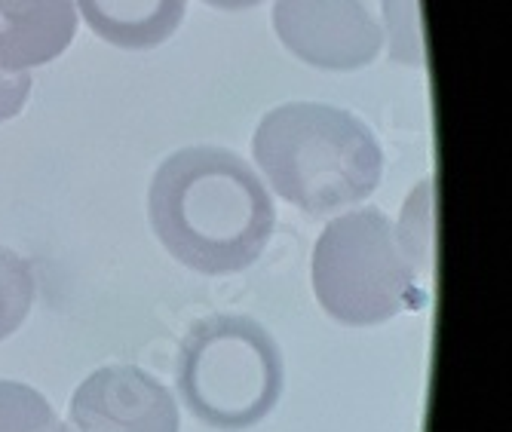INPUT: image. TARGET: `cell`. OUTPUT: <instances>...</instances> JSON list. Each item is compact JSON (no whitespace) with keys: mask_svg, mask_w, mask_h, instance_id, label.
I'll list each match as a JSON object with an SVG mask.
<instances>
[{"mask_svg":"<svg viewBox=\"0 0 512 432\" xmlns=\"http://www.w3.org/2000/svg\"><path fill=\"white\" fill-rule=\"evenodd\" d=\"M148 215L166 252L206 276L255 264L276 209L252 166L221 148H184L154 175Z\"/></svg>","mask_w":512,"mask_h":432,"instance_id":"obj_1","label":"cell"},{"mask_svg":"<svg viewBox=\"0 0 512 432\" xmlns=\"http://www.w3.org/2000/svg\"><path fill=\"white\" fill-rule=\"evenodd\" d=\"M255 163L289 206L329 215L371 197L384 175V151L350 111L289 102L273 108L252 141Z\"/></svg>","mask_w":512,"mask_h":432,"instance_id":"obj_2","label":"cell"},{"mask_svg":"<svg viewBox=\"0 0 512 432\" xmlns=\"http://www.w3.org/2000/svg\"><path fill=\"white\" fill-rule=\"evenodd\" d=\"M421 267L381 209L329 221L313 249V292L341 325H381L424 304Z\"/></svg>","mask_w":512,"mask_h":432,"instance_id":"obj_3","label":"cell"},{"mask_svg":"<svg viewBox=\"0 0 512 432\" xmlns=\"http://www.w3.org/2000/svg\"><path fill=\"white\" fill-rule=\"evenodd\" d=\"M175 383L200 423L237 432L261 423L283 393V356L246 316H209L178 347Z\"/></svg>","mask_w":512,"mask_h":432,"instance_id":"obj_4","label":"cell"},{"mask_svg":"<svg viewBox=\"0 0 512 432\" xmlns=\"http://www.w3.org/2000/svg\"><path fill=\"white\" fill-rule=\"evenodd\" d=\"M273 31L295 59L319 71L365 68L384 46L375 0H276Z\"/></svg>","mask_w":512,"mask_h":432,"instance_id":"obj_5","label":"cell"},{"mask_svg":"<svg viewBox=\"0 0 512 432\" xmlns=\"http://www.w3.org/2000/svg\"><path fill=\"white\" fill-rule=\"evenodd\" d=\"M74 432H178V405L142 368L111 365L89 374L71 399Z\"/></svg>","mask_w":512,"mask_h":432,"instance_id":"obj_6","label":"cell"},{"mask_svg":"<svg viewBox=\"0 0 512 432\" xmlns=\"http://www.w3.org/2000/svg\"><path fill=\"white\" fill-rule=\"evenodd\" d=\"M74 31V0H0V71H31L59 59Z\"/></svg>","mask_w":512,"mask_h":432,"instance_id":"obj_7","label":"cell"},{"mask_svg":"<svg viewBox=\"0 0 512 432\" xmlns=\"http://www.w3.org/2000/svg\"><path fill=\"white\" fill-rule=\"evenodd\" d=\"M83 22L117 50H154L175 34L188 0H77Z\"/></svg>","mask_w":512,"mask_h":432,"instance_id":"obj_8","label":"cell"},{"mask_svg":"<svg viewBox=\"0 0 512 432\" xmlns=\"http://www.w3.org/2000/svg\"><path fill=\"white\" fill-rule=\"evenodd\" d=\"M0 432H68L37 390L0 380Z\"/></svg>","mask_w":512,"mask_h":432,"instance_id":"obj_9","label":"cell"},{"mask_svg":"<svg viewBox=\"0 0 512 432\" xmlns=\"http://www.w3.org/2000/svg\"><path fill=\"white\" fill-rule=\"evenodd\" d=\"M34 304V273L31 264L0 246V341L25 322Z\"/></svg>","mask_w":512,"mask_h":432,"instance_id":"obj_10","label":"cell"},{"mask_svg":"<svg viewBox=\"0 0 512 432\" xmlns=\"http://www.w3.org/2000/svg\"><path fill=\"white\" fill-rule=\"evenodd\" d=\"M430 212H433V184L424 181L411 194V203L405 206L402 224L396 227L399 236H402V243H405V249H408V255L414 258L417 267H421V273H430V246H433Z\"/></svg>","mask_w":512,"mask_h":432,"instance_id":"obj_11","label":"cell"},{"mask_svg":"<svg viewBox=\"0 0 512 432\" xmlns=\"http://www.w3.org/2000/svg\"><path fill=\"white\" fill-rule=\"evenodd\" d=\"M31 92V74L25 71H0V123L16 117Z\"/></svg>","mask_w":512,"mask_h":432,"instance_id":"obj_12","label":"cell"},{"mask_svg":"<svg viewBox=\"0 0 512 432\" xmlns=\"http://www.w3.org/2000/svg\"><path fill=\"white\" fill-rule=\"evenodd\" d=\"M203 4H209L215 10H252V7L264 4V0H203Z\"/></svg>","mask_w":512,"mask_h":432,"instance_id":"obj_13","label":"cell"}]
</instances>
